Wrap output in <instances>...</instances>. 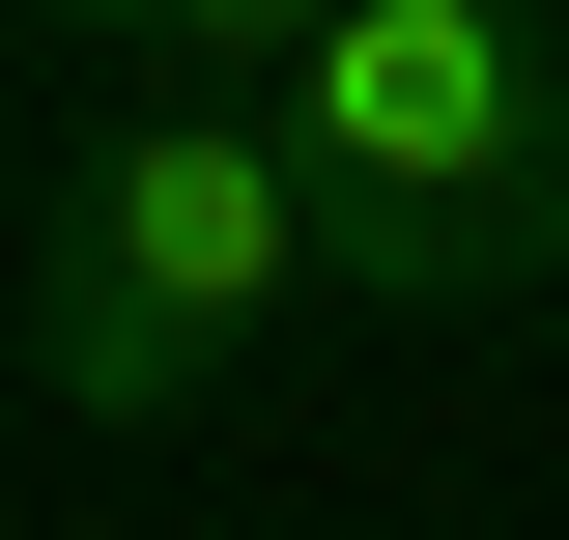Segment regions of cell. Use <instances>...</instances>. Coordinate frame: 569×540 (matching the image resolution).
Instances as JSON below:
<instances>
[{"label": "cell", "mask_w": 569, "mask_h": 540, "mask_svg": "<svg viewBox=\"0 0 569 540\" xmlns=\"http://www.w3.org/2000/svg\"><path fill=\"white\" fill-rule=\"evenodd\" d=\"M284 171H313V257L399 284V313H485L569 257V58L512 0H342L284 58Z\"/></svg>", "instance_id": "cell-1"}, {"label": "cell", "mask_w": 569, "mask_h": 540, "mask_svg": "<svg viewBox=\"0 0 569 540\" xmlns=\"http://www.w3.org/2000/svg\"><path fill=\"white\" fill-rule=\"evenodd\" d=\"M284 257H313V171H284V114H228V86H171V114H114L58 171V257H29V341H58L86 427H200L228 341L284 313Z\"/></svg>", "instance_id": "cell-2"}, {"label": "cell", "mask_w": 569, "mask_h": 540, "mask_svg": "<svg viewBox=\"0 0 569 540\" xmlns=\"http://www.w3.org/2000/svg\"><path fill=\"white\" fill-rule=\"evenodd\" d=\"M313 29H342V0H142V58H171V86H257V114H284Z\"/></svg>", "instance_id": "cell-3"}, {"label": "cell", "mask_w": 569, "mask_h": 540, "mask_svg": "<svg viewBox=\"0 0 569 540\" xmlns=\"http://www.w3.org/2000/svg\"><path fill=\"white\" fill-rule=\"evenodd\" d=\"M86 29H142V0H86Z\"/></svg>", "instance_id": "cell-4"}]
</instances>
